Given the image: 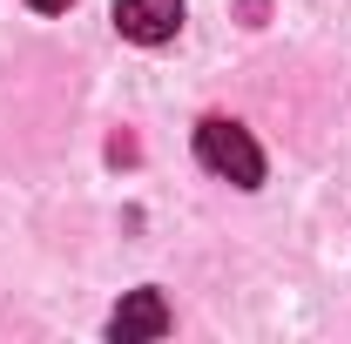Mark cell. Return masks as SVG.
<instances>
[{
    "label": "cell",
    "instance_id": "3",
    "mask_svg": "<svg viewBox=\"0 0 351 344\" xmlns=\"http://www.w3.org/2000/svg\"><path fill=\"white\" fill-rule=\"evenodd\" d=\"M162 331H169V304H162V291H135V297H122V310L108 317V338H115V344L162 338Z\"/></svg>",
    "mask_w": 351,
    "mask_h": 344
},
{
    "label": "cell",
    "instance_id": "2",
    "mask_svg": "<svg viewBox=\"0 0 351 344\" xmlns=\"http://www.w3.org/2000/svg\"><path fill=\"white\" fill-rule=\"evenodd\" d=\"M115 27L135 47H162L182 27V0H115Z\"/></svg>",
    "mask_w": 351,
    "mask_h": 344
},
{
    "label": "cell",
    "instance_id": "1",
    "mask_svg": "<svg viewBox=\"0 0 351 344\" xmlns=\"http://www.w3.org/2000/svg\"><path fill=\"white\" fill-rule=\"evenodd\" d=\"M196 156H203V169L230 175L237 189H257L263 182V149L250 142V129L230 122V115H203V122H196Z\"/></svg>",
    "mask_w": 351,
    "mask_h": 344
},
{
    "label": "cell",
    "instance_id": "4",
    "mask_svg": "<svg viewBox=\"0 0 351 344\" xmlns=\"http://www.w3.org/2000/svg\"><path fill=\"white\" fill-rule=\"evenodd\" d=\"M27 7H41V14H61V7H75V0H27Z\"/></svg>",
    "mask_w": 351,
    "mask_h": 344
}]
</instances>
